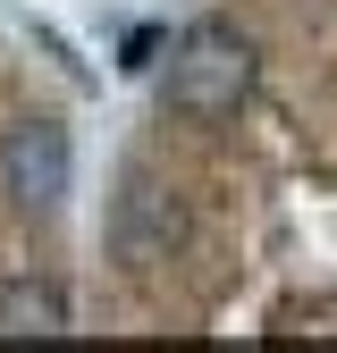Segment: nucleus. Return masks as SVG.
<instances>
[{
    "mask_svg": "<svg viewBox=\"0 0 337 353\" xmlns=\"http://www.w3.org/2000/svg\"><path fill=\"white\" fill-rule=\"evenodd\" d=\"M84 328L337 336V0H168L84 185Z\"/></svg>",
    "mask_w": 337,
    "mask_h": 353,
    "instance_id": "nucleus-1",
    "label": "nucleus"
},
{
    "mask_svg": "<svg viewBox=\"0 0 337 353\" xmlns=\"http://www.w3.org/2000/svg\"><path fill=\"white\" fill-rule=\"evenodd\" d=\"M84 185L68 76L0 17V336L84 328Z\"/></svg>",
    "mask_w": 337,
    "mask_h": 353,
    "instance_id": "nucleus-2",
    "label": "nucleus"
}]
</instances>
